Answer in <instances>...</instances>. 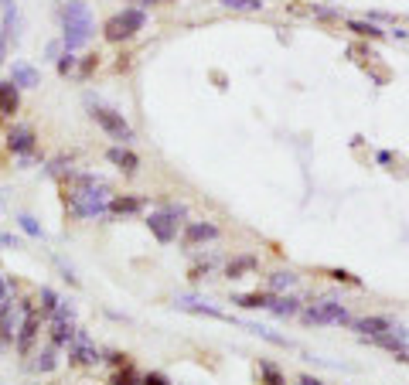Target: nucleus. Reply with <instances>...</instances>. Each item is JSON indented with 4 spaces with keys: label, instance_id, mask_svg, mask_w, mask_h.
Returning a JSON list of instances; mask_svg holds the SVG:
<instances>
[{
    "label": "nucleus",
    "instance_id": "1",
    "mask_svg": "<svg viewBox=\"0 0 409 385\" xmlns=\"http://www.w3.org/2000/svg\"><path fill=\"white\" fill-rule=\"evenodd\" d=\"M58 27H62V45L65 52H78L92 41L96 34V18L85 0H62L58 4Z\"/></svg>",
    "mask_w": 409,
    "mask_h": 385
},
{
    "label": "nucleus",
    "instance_id": "2",
    "mask_svg": "<svg viewBox=\"0 0 409 385\" xmlns=\"http://www.w3.org/2000/svg\"><path fill=\"white\" fill-rule=\"evenodd\" d=\"M109 198H113V191H109L102 181L76 184L72 191H65V205H69V211H72L76 218H82V222H92V218L109 215Z\"/></svg>",
    "mask_w": 409,
    "mask_h": 385
},
{
    "label": "nucleus",
    "instance_id": "3",
    "mask_svg": "<svg viewBox=\"0 0 409 385\" xmlns=\"http://www.w3.org/2000/svg\"><path fill=\"white\" fill-rule=\"evenodd\" d=\"M300 321H304L307 328H331V324H345V328H352V310L345 307V304H338L331 297H321V300H310L307 307H300L297 314Z\"/></svg>",
    "mask_w": 409,
    "mask_h": 385
},
{
    "label": "nucleus",
    "instance_id": "4",
    "mask_svg": "<svg viewBox=\"0 0 409 385\" xmlns=\"http://www.w3.org/2000/svg\"><path fill=\"white\" fill-rule=\"evenodd\" d=\"M144 27H147V10L144 7H123L102 24V38L109 45H123L130 38H137Z\"/></svg>",
    "mask_w": 409,
    "mask_h": 385
},
{
    "label": "nucleus",
    "instance_id": "5",
    "mask_svg": "<svg viewBox=\"0 0 409 385\" xmlns=\"http://www.w3.org/2000/svg\"><path fill=\"white\" fill-rule=\"evenodd\" d=\"M21 324H18V334H14V348H18V355L27 358V355H34V344H38V334H41V324H45V314L38 310L34 300H21Z\"/></svg>",
    "mask_w": 409,
    "mask_h": 385
},
{
    "label": "nucleus",
    "instance_id": "6",
    "mask_svg": "<svg viewBox=\"0 0 409 385\" xmlns=\"http://www.w3.org/2000/svg\"><path fill=\"white\" fill-rule=\"evenodd\" d=\"M89 116L96 120V127H99L109 140H116V144H133V140H137V133H133V127L123 120V113H116V109H109V106H92Z\"/></svg>",
    "mask_w": 409,
    "mask_h": 385
},
{
    "label": "nucleus",
    "instance_id": "7",
    "mask_svg": "<svg viewBox=\"0 0 409 385\" xmlns=\"http://www.w3.org/2000/svg\"><path fill=\"white\" fill-rule=\"evenodd\" d=\"M78 324H76V304L72 300H62L58 310L48 317V341L58 348H69V341L76 337Z\"/></svg>",
    "mask_w": 409,
    "mask_h": 385
},
{
    "label": "nucleus",
    "instance_id": "8",
    "mask_svg": "<svg viewBox=\"0 0 409 385\" xmlns=\"http://www.w3.org/2000/svg\"><path fill=\"white\" fill-rule=\"evenodd\" d=\"M69 365H78V368H92V365H99L102 361V351L96 348V341L89 337V331L85 328H78L76 337L69 341Z\"/></svg>",
    "mask_w": 409,
    "mask_h": 385
},
{
    "label": "nucleus",
    "instance_id": "9",
    "mask_svg": "<svg viewBox=\"0 0 409 385\" xmlns=\"http://www.w3.org/2000/svg\"><path fill=\"white\" fill-rule=\"evenodd\" d=\"M4 144H7V150L14 157H31L38 150V133H34V127H27V123H14V127L4 133Z\"/></svg>",
    "mask_w": 409,
    "mask_h": 385
},
{
    "label": "nucleus",
    "instance_id": "10",
    "mask_svg": "<svg viewBox=\"0 0 409 385\" xmlns=\"http://www.w3.org/2000/svg\"><path fill=\"white\" fill-rule=\"evenodd\" d=\"M219 239H222V229H219L215 222H204V218L188 222L184 232H181V242H184L188 249H195V246H208V242H219Z\"/></svg>",
    "mask_w": 409,
    "mask_h": 385
},
{
    "label": "nucleus",
    "instance_id": "11",
    "mask_svg": "<svg viewBox=\"0 0 409 385\" xmlns=\"http://www.w3.org/2000/svg\"><path fill=\"white\" fill-rule=\"evenodd\" d=\"M174 307L184 314H195V317H212V321H229V314L219 307V304H208L204 297H191V293H181L174 297Z\"/></svg>",
    "mask_w": 409,
    "mask_h": 385
},
{
    "label": "nucleus",
    "instance_id": "12",
    "mask_svg": "<svg viewBox=\"0 0 409 385\" xmlns=\"http://www.w3.org/2000/svg\"><path fill=\"white\" fill-rule=\"evenodd\" d=\"M144 222H147L151 235L157 239V242H160V246H171V242L178 239V225H181V222H178V218H171L164 208H160V211H151Z\"/></svg>",
    "mask_w": 409,
    "mask_h": 385
},
{
    "label": "nucleus",
    "instance_id": "13",
    "mask_svg": "<svg viewBox=\"0 0 409 385\" xmlns=\"http://www.w3.org/2000/svg\"><path fill=\"white\" fill-rule=\"evenodd\" d=\"M144 211H147V198H140V195H113L109 198L113 218H133V215H144Z\"/></svg>",
    "mask_w": 409,
    "mask_h": 385
},
{
    "label": "nucleus",
    "instance_id": "14",
    "mask_svg": "<svg viewBox=\"0 0 409 385\" xmlns=\"http://www.w3.org/2000/svg\"><path fill=\"white\" fill-rule=\"evenodd\" d=\"M392 324H396V321H389V317H382V314H372V317H358V321H352V331L368 341V337H375V334L392 331Z\"/></svg>",
    "mask_w": 409,
    "mask_h": 385
},
{
    "label": "nucleus",
    "instance_id": "15",
    "mask_svg": "<svg viewBox=\"0 0 409 385\" xmlns=\"http://www.w3.org/2000/svg\"><path fill=\"white\" fill-rule=\"evenodd\" d=\"M11 82H14L21 92H25V89H38V85H41V72H38L31 62H21V58H18V62L11 65Z\"/></svg>",
    "mask_w": 409,
    "mask_h": 385
},
{
    "label": "nucleus",
    "instance_id": "16",
    "mask_svg": "<svg viewBox=\"0 0 409 385\" xmlns=\"http://www.w3.org/2000/svg\"><path fill=\"white\" fill-rule=\"evenodd\" d=\"M106 160H109L113 167H120L123 174H137V171H140V157L133 154L127 144H116V147H109V150H106Z\"/></svg>",
    "mask_w": 409,
    "mask_h": 385
},
{
    "label": "nucleus",
    "instance_id": "17",
    "mask_svg": "<svg viewBox=\"0 0 409 385\" xmlns=\"http://www.w3.org/2000/svg\"><path fill=\"white\" fill-rule=\"evenodd\" d=\"M18 109H21V89L7 78L0 82V120H14Z\"/></svg>",
    "mask_w": 409,
    "mask_h": 385
},
{
    "label": "nucleus",
    "instance_id": "18",
    "mask_svg": "<svg viewBox=\"0 0 409 385\" xmlns=\"http://www.w3.org/2000/svg\"><path fill=\"white\" fill-rule=\"evenodd\" d=\"M300 297H293V293H273V300H270V314L273 317H280V321H290V317H297L300 314Z\"/></svg>",
    "mask_w": 409,
    "mask_h": 385
},
{
    "label": "nucleus",
    "instance_id": "19",
    "mask_svg": "<svg viewBox=\"0 0 409 385\" xmlns=\"http://www.w3.org/2000/svg\"><path fill=\"white\" fill-rule=\"evenodd\" d=\"M297 283H300V273H293V270H273V273L266 276L270 293H293Z\"/></svg>",
    "mask_w": 409,
    "mask_h": 385
},
{
    "label": "nucleus",
    "instance_id": "20",
    "mask_svg": "<svg viewBox=\"0 0 409 385\" xmlns=\"http://www.w3.org/2000/svg\"><path fill=\"white\" fill-rule=\"evenodd\" d=\"M256 270H259V259H256L253 253L232 256L229 262H226V276H229V280H242V276H249V273H256Z\"/></svg>",
    "mask_w": 409,
    "mask_h": 385
},
{
    "label": "nucleus",
    "instance_id": "21",
    "mask_svg": "<svg viewBox=\"0 0 409 385\" xmlns=\"http://www.w3.org/2000/svg\"><path fill=\"white\" fill-rule=\"evenodd\" d=\"M58 351H62V348L51 344V341L45 348H38V351H34V372H38V375H51V372L58 368Z\"/></svg>",
    "mask_w": 409,
    "mask_h": 385
},
{
    "label": "nucleus",
    "instance_id": "22",
    "mask_svg": "<svg viewBox=\"0 0 409 385\" xmlns=\"http://www.w3.org/2000/svg\"><path fill=\"white\" fill-rule=\"evenodd\" d=\"M72 164H76V157L62 154V157H55V160H48V164H45V174H48L51 181H65V184H69V181H72V174H76V167H72Z\"/></svg>",
    "mask_w": 409,
    "mask_h": 385
},
{
    "label": "nucleus",
    "instance_id": "23",
    "mask_svg": "<svg viewBox=\"0 0 409 385\" xmlns=\"http://www.w3.org/2000/svg\"><path fill=\"white\" fill-rule=\"evenodd\" d=\"M270 300H273V293L270 290H256V293H235L232 297V307H242V310H266L270 307Z\"/></svg>",
    "mask_w": 409,
    "mask_h": 385
},
{
    "label": "nucleus",
    "instance_id": "24",
    "mask_svg": "<svg viewBox=\"0 0 409 385\" xmlns=\"http://www.w3.org/2000/svg\"><path fill=\"white\" fill-rule=\"evenodd\" d=\"M249 334H256V337H263L266 344H277V348H297L290 337H283V334H277L273 328H266V324H242Z\"/></svg>",
    "mask_w": 409,
    "mask_h": 385
},
{
    "label": "nucleus",
    "instance_id": "25",
    "mask_svg": "<svg viewBox=\"0 0 409 385\" xmlns=\"http://www.w3.org/2000/svg\"><path fill=\"white\" fill-rule=\"evenodd\" d=\"M14 222H18V229L25 232L27 239H45V229H41V222H38L31 211H18V215H14Z\"/></svg>",
    "mask_w": 409,
    "mask_h": 385
},
{
    "label": "nucleus",
    "instance_id": "26",
    "mask_svg": "<svg viewBox=\"0 0 409 385\" xmlns=\"http://www.w3.org/2000/svg\"><path fill=\"white\" fill-rule=\"evenodd\" d=\"M58 304H62V297H58L51 286H41V290H38V310L45 314V321H48L51 314L58 310Z\"/></svg>",
    "mask_w": 409,
    "mask_h": 385
},
{
    "label": "nucleus",
    "instance_id": "27",
    "mask_svg": "<svg viewBox=\"0 0 409 385\" xmlns=\"http://www.w3.org/2000/svg\"><path fill=\"white\" fill-rule=\"evenodd\" d=\"M226 10H235V14H256L266 7V0H219Z\"/></svg>",
    "mask_w": 409,
    "mask_h": 385
},
{
    "label": "nucleus",
    "instance_id": "28",
    "mask_svg": "<svg viewBox=\"0 0 409 385\" xmlns=\"http://www.w3.org/2000/svg\"><path fill=\"white\" fill-rule=\"evenodd\" d=\"M109 385H140V375H137V368L133 365H120L113 375H109Z\"/></svg>",
    "mask_w": 409,
    "mask_h": 385
},
{
    "label": "nucleus",
    "instance_id": "29",
    "mask_svg": "<svg viewBox=\"0 0 409 385\" xmlns=\"http://www.w3.org/2000/svg\"><path fill=\"white\" fill-rule=\"evenodd\" d=\"M259 375H263V385H286L283 372L273 365V361H259Z\"/></svg>",
    "mask_w": 409,
    "mask_h": 385
},
{
    "label": "nucleus",
    "instance_id": "30",
    "mask_svg": "<svg viewBox=\"0 0 409 385\" xmlns=\"http://www.w3.org/2000/svg\"><path fill=\"white\" fill-rule=\"evenodd\" d=\"M55 69H58V76H72V72L78 69L76 52H62L58 55V62H55Z\"/></svg>",
    "mask_w": 409,
    "mask_h": 385
},
{
    "label": "nucleus",
    "instance_id": "31",
    "mask_svg": "<svg viewBox=\"0 0 409 385\" xmlns=\"http://www.w3.org/2000/svg\"><path fill=\"white\" fill-rule=\"evenodd\" d=\"M14 310V293H11V280H0V321Z\"/></svg>",
    "mask_w": 409,
    "mask_h": 385
},
{
    "label": "nucleus",
    "instance_id": "32",
    "mask_svg": "<svg viewBox=\"0 0 409 385\" xmlns=\"http://www.w3.org/2000/svg\"><path fill=\"white\" fill-rule=\"evenodd\" d=\"M348 27H352L355 34H365V38H382V34H385L382 27H375L372 21H368V24H365V21H352Z\"/></svg>",
    "mask_w": 409,
    "mask_h": 385
},
{
    "label": "nucleus",
    "instance_id": "33",
    "mask_svg": "<svg viewBox=\"0 0 409 385\" xmlns=\"http://www.w3.org/2000/svg\"><path fill=\"white\" fill-rule=\"evenodd\" d=\"M96 69H99V55H85V58H82V65H78L76 72H78L82 78H89L92 72H96Z\"/></svg>",
    "mask_w": 409,
    "mask_h": 385
},
{
    "label": "nucleus",
    "instance_id": "34",
    "mask_svg": "<svg viewBox=\"0 0 409 385\" xmlns=\"http://www.w3.org/2000/svg\"><path fill=\"white\" fill-rule=\"evenodd\" d=\"M164 211H167L171 218H178V222L188 218V205H184V202H171V205H164Z\"/></svg>",
    "mask_w": 409,
    "mask_h": 385
},
{
    "label": "nucleus",
    "instance_id": "35",
    "mask_svg": "<svg viewBox=\"0 0 409 385\" xmlns=\"http://www.w3.org/2000/svg\"><path fill=\"white\" fill-rule=\"evenodd\" d=\"M140 385H171V379L164 372H147V375H140Z\"/></svg>",
    "mask_w": 409,
    "mask_h": 385
},
{
    "label": "nucleus",
    "instance_id": "36",
    "mask_svg": "<svg viewBox=\"0 0 409 385\" xmlns=\"http://www.w3.org/2000/svg\"><path fill=\"white\" fill-rule=\"evenodd\" d=\"M331 280H338V283H352V286H361V280H358V276H352L348 270H331Z\"/></svg>",
    "mask_w": 409,
    "mask_h": 385
},
{
    "label": "nucleus",
    "instance_id": "37",
    "mask_svg": "<svg viewBox=\"0 0 409 385\" xmlns=\"http://www.w3.org/2000/svg\"><path fill=\"white\" fill-rule=\"evenodd\" d=\"M18 246H21V239L14 232H0V249H18Z\"/></svg>",
    "mask_w": 409,
    "mask_h": 385
},
{
    "label": "nucleus",
    "instance_id": "38",
    "mask_svg": "<svg viewBox=\"0 0 409 385\" xmlns=\"http://www.w3.org/2000/svg\"><path fill=\"white\" fill-rule=\"evenodd\" d=\"M62 52H65V45H62V38H58V41H51L48 48H45V58H48V62H58Z\"/></svg>",
    "mask_w": 409,
    "mask_h": 385
},
{
    "label": "nucleus",
    "instance_id": "39",
    "mask_svg": "<svg viewBox=\"0 0 409 385\" xmlns=\"http://www.w3.org/2000/svg\"><path fill=\"white\" fill-rule=\"evenodd\" d=\"M7 52H11V34H7V31H0V65L7 62Z\"/></svg>",
    "mask_w": 409,
    "mask_h": 385
},
{
    "label": "nucleus",
    "instance_id": "40",
    "mask_svg": "<svg viewBox=\"0 0 409 385\" xmlns=\"http://www.w3.org/2000/svg\"><path fill=\"white\" fill-rule=\"evenodd\" d=\"M102 358H109L113 365H116V368H120V365H127V355H123V351H106Z\"/></svg>",
    "mask_w": 409,
    "mask_h": 385
},
{
    "label": "nucleus",
    "instance_id": "41",
    "mask_svg": "<svg viewBox=\"0 0 409 385\" xmlns=\"http://www.w3.org/2000/svg\"><path fill=\"white\" fill-rule=\"evenodd\" d=\"M297 385H321V379H314V375H300Z\"/></svg>",
    "mask_w": 409,
    "mask_h": 385
},
{
    "label": "nucleus",
    "instance_id": "42",
    "mask_svg": "<svg viewBox=\"0 0 409 385\" xmlns=\"http://www.w3.org/2000/svg\"><path fill=\"white\" fill-rule=\"evenodd\" d=\"M153 0H133V4H130V7H151Z\"/></svg>",
    "mask_w": 409,
    "mask_h": 385
},
{
    "label": "nucleus",
    "instance_id": "43",
    "mask_svg": "<svg viewBox=\"0 0 409 385\" xmlns=\"http://www.w3.org/2000/svg\"><path fill=\"white\" fill-rule=\"evenodd\" d=\"M153 4H171V0H153Z\"/></svg>",
    "mask_w": 409,
    "mask_h": 385
},
{
    "label": "nucleus",
    "instance_id": "44",
    "mask_svg": "<svg viewBox=\"0 0 409 385\" xmlns=\"http://www.w3.org/2000/svg\"><path fill=\"white\" fill-rule=\"evenodd\" d=\"M0 215H4V198H0Z\"/></svg>",
    "mask_w": 409,
    "mask_h": 385
}]
</instances>
